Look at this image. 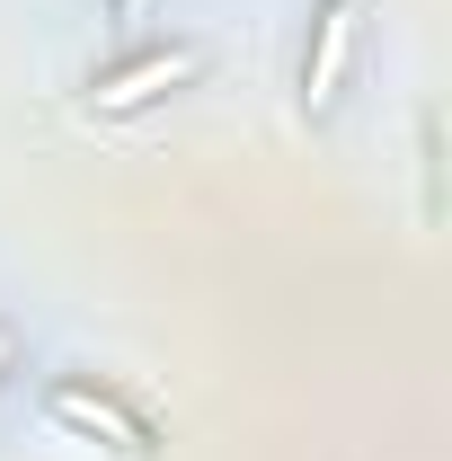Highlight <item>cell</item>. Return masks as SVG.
Returning <instances> with one entry per match:
<instances>
[{"instance_id":"6da1fadb","label":"cell","mask_w":452,"mask_h":461,"mask_svg":"<svg viewBox=\"0 0 452 461\" xmlns=\"http://www.w3.org/2000/svg\"><path fill=\"white\" fill-rule=\"evenodd\" d=\"M346 54H355V0H329V9H320V54H311V71H302V98H311V107H329Z\"/></svg>"},{"instance_id":"7a4b0ae2","label":"cell","mask_w":452,"mask_h":461,"mask_svg":"<svg viewBox=\"0 0 452 461\" xmlns=\"http://www.w3.org/2000/svg\"><path fill=\"white\" fill-rule=\"evenodd\" d=\"M186 71H195V54H151V62H133V71H115L107 89H98V107H142V98H160Z\"/></svg>"}]
</instances>
